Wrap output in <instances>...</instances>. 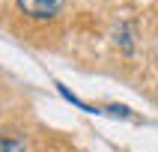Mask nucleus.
<instances>
[{
    "label": "nucleus",
    "instance_id": "f03ea898",
    "mask_svg": "<svg viewBox=\"0 0 158 152\" xmlns=\"http://www.w3.org/2000/svg\"><path fill=\"white\" fill-rule=\"evenodd\" d=\"M0 152H24V146L12 137H0Z\"/></svg>",
    "mask_w": 158,
    "mask_h": 152
},
{
    "label": "nucleus",
    "instance_id": "f257e3e1",
    "mask_svg": "<svg viewBox=\"0 0 158 152\" xmlns=\"http://www.w3.org/2000/svg\"><path fill=\"white\" fill-rule=\"evenodd\" d=\"M63 6V0H18V9L30 18H51L57 15Z\"/></svg>",
    "mask_w": 158,
    "mask_h": 152
}]
</instances>
